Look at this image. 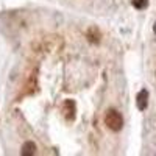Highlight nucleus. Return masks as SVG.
Masks as SVG:
<instances>
[{
  "mask_svg": "<svg viewBox=\"0 0 156 156\" xmlns=\"http://www.w3.org/2000/svg\"><path fill=\"white\" fill-rule=\"evenodd\" d=\"M105 123L112 131H120L123 126V119H122L120 112H117L115 109H109L105 115Z\"/></svg>",
  "mask_w": 156,
  "mask_h": 156,
  "instance_id": "f257e3e1",
  "label": "nucleus"
},
{
  "mask_svg": "<svg viewBox=\"0 0 156 156\" xmlns=\"http://www.w3.org/2000/svg\"><path fill=\"white\" fill-rule=\"evenodd\" d=\"M136 105H137V108H139L140 111L147 109V106H148V92H147V89H142L140 92L137 94V97H136Z\"/></svg>",
  "mask_w": 156,
  "mask_h": 156,
  "instance_id": "f03ea898",
  "label": "nucleus"
},
{
  "mask_svg": "<svg viewBox=\"0 0 156 156\" xmlns=\"http://www.w3.org/2000/svg\"><path fill=\"white\" fill-rule=\"evenodd\" d=\"M20 154H23V156H33V154H36V144H34V142H25V144L22 145Z\"/></svg>",
  "mask_w": 156,
  "mask_h": 156,
  "instance_id": "7ed1b4c3",
  "label": "nucleus"
},
{
  "mask_svg": "<svg viewBox=\"0 0 156 156\" xmlns=\"http://www.w3.org/2000/svg\"><path fill=\"white\" fill-rule=\"evenodd\" d=\"M133 6L137 9H144L148 6V0H133Z\"/></svg>",
  "mask_w": 156,
  "mask_h": 156,
  "instance_id": "20e7f679",
  "label": "nucleus"
},
{
  "mask_svg": "<svg viewBox=\"0 0 156 156\" xmlns=\"http://www.w3.org/2000/svg\"><path fill=\"white\" fill-rule=\"evenodd\" d=\"M153 31H154V34H156V22H154V25H153Z\"/></svg>",
  "mask_w": 156,
  "mask_h": 156,
  "instance_id": "39448f33",
  "label": "nucleus"
}]
</instances>
